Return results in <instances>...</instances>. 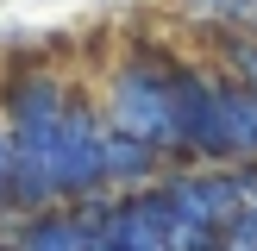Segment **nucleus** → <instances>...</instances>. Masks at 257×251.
Instances as JSON below:
<instances>
[{
    "label": "nucleus",
    "instance_id": "nucleus-1",
    "mask_svg": "<svg viewBox=\"0 0 257 251\" xmlns=\"http://www.w3.org/2000/svg\"><path fill=\"white\" fill-rule=\"evenodd\" d=\"M107 126L132 132L145 145H176V100H170V69L163 63H125L113 75V100H107Z\"/></svg>",
    "mask_w": 257,
    "mask_h": 251
},
{
    "label": "nucleus",
    "instance_id": "nucleus-2",
    "mask_svg": "<svg viewBox=\"0 0 257 251\" xmlns=\"http://www.w3.org/2000/svg\"><path fill=\"white\" fill-rule=\"evenodd\" d=\"M257 151V88L213 82V157H251Z\"/></svg>",
    "mask_w": 257,
    "mask_h": 251
},
{
    "label": "nucleus",
    "instance_id": "nucleus-3",
    "mask_svg": "<svg viewBox=\"0 0 257 251\" xmlns=\"http://www.w3.org/2000/svg\"><path fill=\"white\" fill-rule=\"evenodd\" d=\"M88 238H94V226H88V213H25L19 226H13L0 245L7 251H88Z\"/></svg>",
    "mask_w": 257,
    "mask_h": 251
},
{
    "label": "nucleus",
    "instance_id": "nucleus-4",
    "mask_svg": "<svg viewBox=\"0 0 257 251\" xmlns=\"http://www.w3.org/2000/svg\"><path fill=\"white\" fill-rule=\"evenodd\" d=\"M100 157H107V182H145L151 163H157V145H145V138L107 126V151H100Z\"/></svg>",
    "mask_w": 257,
    "mask_h": 251
},
{
    "label": "nucleus",
    "instance_id": "nucleus-5",
    "mask_svg": "<svg viewBox=\"0 0 257 251\" xmlns=\"http://www.w3.org/2000/svg\"><path fill=\"white\" fill-rule=\"evenodd\" d=\"M213 251H257V213H232V220L220 226V238H213Z\"/></svg>",
    "mask_w": 257,
    "mask_h": 251
},
{
    "label": "nucleus",
    "instance_id": "nucleus-6",
    "mask_svg": "<svg viewBox=\"0 0 257 251\" xmlns=\"http://www.w3.org/2000/svg\"><path fill=\"white\" fill-rule=\"evenodd\" d=\"M7 157H13V145H7V126H0V213H7Z\"/></svg>",
    "mask_w": 257,
    "mask_h": 251
},
{
    "label": "nucleus",
    "instance_id": "nucleus-7",
    "mask_svg": "<svg viewBox=\"0 0 257 251\" xmlns=\"http://www.w3.org/2000/svg\"><path fill=\"white\" fill-rule=\"evenodd\" d=\"M238 57H245V75H251V88H257V44H245Z\"/></svg>",
    "mask_w": 257,
    "mask_h": 251
},
{
    "label": "nucleus",
    "instance_id": "nucleus-8",
    "mask_svg": "<svg viewBox=\"0 0 257 251\" xmlns=\"http://www.w3.org/2000/svg\"><path fill=\"white\" fill-rule=\"evenodd\" d=\"M213 7H232V0H213Z\"/></svg>",
    "mask_w": 257,
    "mask_h": 251
},
{
    "label": "nucleus",
    "instance_id": "nucleus-9",
    "mask_svg": "<svg viewBox=\"0 0 257 251\" xmlns=\"http://www.w3.org/2000/svg\"><path fill=\"white\" fill-rule=\"evenodd\" d=\"M0 251H7V245H0Z\"/></svg>",
    "mask_w": 257,
    "mask_h": 251
}]
</instances>
